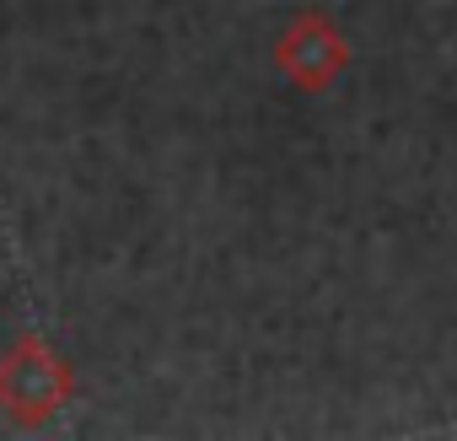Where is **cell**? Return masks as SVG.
<instances>
[{
  "label": "cell",
  "instance_id": "cell-1",
  "mask_svg": "<svg viewBox=\"0 0 457 441\" xmlns=\"http://www.w3.org/2000/svg\"><path fill=\"white\" fill-rule=\"evenodd\" d=\"M280 65H286L291 81L323 87V81L345 65V44L334 38V28H328L323 17H302V22L286 33V44H280Z\"/></svg>",
  "mask_w": 457,
  "mask_h": 441
},
{
  "label": "cell",
  "instance_id": "cell-2",
  "mask_svg": "<svg viewBox=\"0 0 457 441\" xmlns=\"http://www.w3.org/2000/svg\"><path fill=\"white\" fill-rule=\"evenodd\" d=\"M17 366L28 371V387H12L6 398H12L22 414H44V409H54L60 393H65V377H60V366L49 361V350H22Z\"/></svg>",
  "mask_w": 457,
  "mask_h": 441
}]
</instances>
